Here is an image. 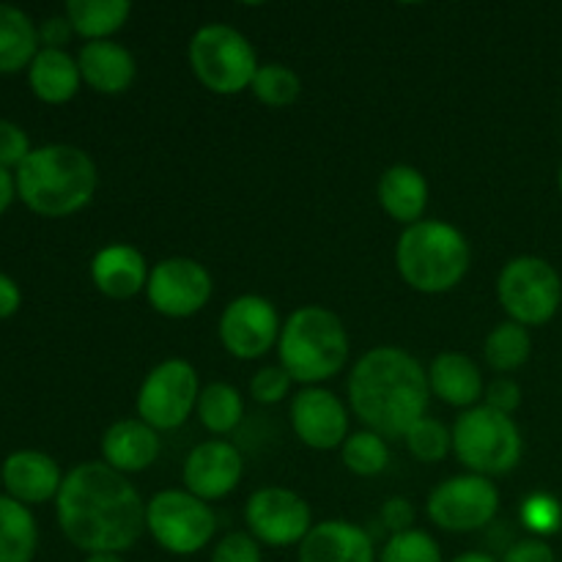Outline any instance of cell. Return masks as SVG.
Here are the masks:
<instances>
[{
  "mask_svg": "<svg viewBox=\"0 0 562 562\" xmlns=\"http://www.w3.org/2000/svg\"><path fill=\"white\" fill-rule=\"evenodd\" d=\"M55 516L66 541L86 554H124L146 532L140 492L104 461H86L66 472Z\"/></svg>",
  "mask_w": 562,
  "mask_h": 562,
  "instance_id": "1",
  "label": "cell"
},
{
  "mask_svg": "<svg viewBox=\"0 0 562 562\" xmlns=\"http://www.w3.org/2000/svg\"><path fill=\"white\" fill-rule=\"evenodd\" d=\"M431 401L428 371L398 346H376L349 373V406L368 431L404 439Z\"/></svg>",
  "mask_w": 562,
  "mask_h": 562,
  "instance_id": "2",
  "label": "cell"
},
{
  "mask_svg": "<svg viewBox=\"0 0 562 562\" xmlns=\"http://www.w3.org/2000/svg\"><path fill=\"white\" fill-rule=\"evenodd\" d=\"M16 198L42 217H69L86 209L97 192L99 173L82 148L49 143L27 154L14 170Z\"/></svg>",
  "mask_w": 562,
  "mask_h": 562,
  "instance_id": "3",
  "label": "cell"
},
{
  "mask_svg": "<svg viewBox=\"0 0 562 562\" xmlns=\"http://www.w3.org/2000/svg\"><path fill=\"white\" fill-rule=\"evenodd\" d=\"M349 349L344 322L322 305L296 307L280 329V368L305 387L338 376L349 362Z\"/></svg>",
  "mask_w": 562,
  "mask_h": 562,
  "instance_id": "4",
  "label": "cell"
},
{
  "mask_svg": "<svg viewBox=\"0 0 562 562\" xmlns=\"http://www.w3.org/2000/svg\"><path fill=\"white\" fill-rule=\"evenodd\" d=\"M472 250L467 236L442 220H420L404 228L395 245V267L420 294H448L467 278Z\"/></svg>",
  "mask_w": 562,
  "mask_h": 562,
  "instance_id": "5",
  "label": "cell"
},
{
  "mask_svg": "<svg viewBox=\"0 0 562 562\" xmlns=\"http://www.w3.org/2000/svg\"><path fill=\"white\" fill-rule=\"evenodd\" d=\"M187 58L195 80L217 97H236L247 91L261 66L250 38L225 22L198 27L190 38Z\"/></svg>",
  "mask_w": 562,
  "mask_h": 562,
  "instance_id": "6",
  "label": "cell"
},
{
  "mask_svg": "<svg viewBox=\"0 0 562 562\" xmlns=\"http://www.w3.org/2000/svg\"><path fill=\"white\" fill-rule=\"evenodd\" d=\"M453 453L472 475L494 477L519 467L525 439L514 417L477 404L456 420Z\"/></svg>",
  "mask_w": 562,
  "mask_h": 562,
  "instance_id": "7",
  "label": "cell"
},
{
  "mask_svg": "<svg viewBox=\"0 0 562 562\" xmlns=\"http://www.w3.org/2000/svg\"><path fill=\"white\" fill-rule=\"evenodd\" d=\"M146 532L168 554L190 558L214 541L217 514L187 488H165L146 503Z\"/></svg>",
  "mask_w": 562,
  "mask_h": 562,
  "instance_id": "8",
  "label": "cell"
},
{
  "mask_svg": "<svg viewBox=\"0 0 562 562\" xmlns=\"http://www.w3.org/2000/svg\"><path fill=\"white\" fill-rule=\"evenodd\" d=\"M497 300L521 327H541L558 316L562 305L560 272L538 256L510 258L497 278Z\"/></svg>",
  "mask_w": 562,
  "mask_h": 562,
  "instance_id": "9",
  "label": "cell"
},
{
  "mask_svg": "<svg viewBox=\"0 0 562 562\" xmlns=\"http://www.w3.org/2000/svg\"><path fill=\"white\" fill-rule=\"evenodd\" d=\"M201 382L187 360H165L146 373L137 390V417L154 431H173L184 426L198 409Z\"/></svg>",
  "mask_w": 562,
  "mask_h": 562,
  "instance_id": "10",
  "label": "cell"
},
{
  "mask_svg": "<svg viewBox=\"0 0 562 562\" xmlns=\"http://www.w3.org/2000/svg\"><path fill=\"white\" fill-rule=\"evenodd\" d=\"M499 510V488L492 477L456 475L428 494L426 514L445 532H477L494 521Z\"/></svg>",
  "mask_w": 562,
  "mask_h": 562,
  "instance_id": "11",
  "label": "cell"
},
{
  "mask_svg": "<svg viewBox=\"0 0 562 562\" xmlns=\"http://www.w3.org/2000/svg\"><path fill=\"white\" fill-rule=\"evenodd\" d=\"M247 532L261 547H300L313 527L311 505L305 497L283 486H267L250 494L245 505Z\"/></svg>",
  "mask_w": 562,
  "mask_h": 562,
  "instance_id": "12",
  "label": "cell"
},
{
  "mask_svg": "<svg viewBox=\"0 0 562 562\" xmlns=\"http://www.w3.org/2000/svg\"><path fill=\"white\" fill-rule=\"evenodd\" d=\"M212 274L201 261L187 256L162 258L148 274V305L168 318H190L212 300Z\"/></svg>",
  "mask_w": 562,
  "mask_h": 562,
  "instance_id": "13",
  "label": "cell"
},
{
  "mask_svg": "<svg viewBox=\"0 0 562 562\" xmlns=\"http://www.w3.org/2000/svg\"><path fill=\"white\" fill-rule=\"evenodd\" d=\"M280 313L267 296L241 294L223 307L220 344L236 360H258L280 340Z\"/></svg>",
  "mask_w": 562,
  "mask_h": 562,
  "instance_id": "14",
  "label": "cell"
},
{
  "mask_svg": "<svg viewBox=\"0 0 562 562\" xmlns=\"http://www.w3.org/2000/svg\"><path fill=\"white\" fill-rule=\"evenodd\" d=\"M291 428L313 450L344 448L349 439V409L324 387H302L291 401Z\"/></svg>",
  "mask_w": 562,
  "mask_h": 562,
  "instance_id": "15",
  "label": "cell"
},
{
  "mask_svg": "<svg viewBox=\"0 0 562 562\" xmlns=\"http://www.w3.org/2000/svg\"><path fill=\"white\" fill-rule=\"evenodd\" d=\"M241 475H245V459H241L239 448L225 439H209V442L195 445L181 470L184 488L203 503L228 497L239 486Z\"/></svg>",
  "mask_w": 562,
  "mask_h": 562,
  "instance_id": "16",
  "label": "cell"
},
{
  "mask_svg": "<svg viewBox=\"0 0 562 562\" xmlns=\"http://www.w3.org/2000/svg\"><path fill=\"white\" fill-rule=\"evenodd\" d=\"M296 562H376V549L366 527L327 519L313 525L296 547Z\"/></svg>",
  "mask_w": 562,
  "mask_h": 562,
  "instance_id": "17",
  "label": "cell"
},
{
  "mask_svg": "<svg viewBox=\"0 0 562 562\" xmlns=\"http://www.w3.org/2000/svg\"><path fill=\"white\" fill-rule=\"evenodd\" d=\"M64 472L53 456L42 450H16L3 461L5 497L22 505H42L58 497Z\"/></svg>",
  "mask_w": 562,
  "mask_h": 562,
  "instance_id": "18",
  "label": "cell"
},
{
  "mask_svg": "<svg viewBox=\"0 0 562 562\" xmlns=\"http://www.w3.org/2000/svg\"><path fill=\"white\" fill-rule=\"evenodd\" d=\"M159 431H154L140 417H124L108 426L102 434V461L121 475H135L148 470L159 459Z\"/></svg>",
  "mask_w": 562,
  "mask_h": 562,
  "instance_id": "19",
  "label": "cell"
},
{
  "mask_svg": "<svg viewBox=\"0 0 562 562\" xmlns=\"http://www.w3.org/2000/svg\"><path fill=\"white\" fill-rule=\"evenodd\" d=\"M146 258L132 245H108L93 256L91 280L99 294L110 300H132L148 285Z\"/></svg>",
  "mask_w": 562,
  "mask_h": 562,
  "instance_id": "20",
  "label": "cell"
},
{
  "mask_svg": "<svg viewBox=\"0 0 562 562\" xmlns=\"http://www.w3.org/2000/svg\"><path fill=\"white\" fill-rule=\"evenodd\" d=\"M77 66H80L82 82L97 93H108V97L124 93L137 75L135 55L113 38L82 44Z\"/></svg>",
  "mask_w": 562,
  "mask_h": 562,
  "instance_id": "21",
  "label": "cell"
},
{
  "mask_svg": "<svg viewBox=\"0 0 562 562\" xmlns=\"http://www.w3.org/2000/svg\"><path fill=\"white\" fill-rule=\"evenodd\" d=\"M428 387L442 404L464 412L477 406L481 395L486 393L477 362L461 351H442L434 357L431 368H428Z\"/></svg>",
  "mask_w": 562,
  "mask_h": 562,
  "instance_id": "22",
  "label": "cell"
},
{
  "mask_svg": "<svg viewBox=\"0 0 562 562\" xmlns=\"http://www.w3.org/2000/svg\"><path fill=\"white\" fill-rule=\"evenodd\" d=\"M379 203L401 225L420 223L428 206V181L412 165H393L379 179Z\"/></svg>",
  "mask_w": 562,
  "mask_h": 562,
  "instance_id": "23",
  "label": "cell"
},
{
  "mask_svg": "<svg viewBox=\"0 0 562 562\" xmlns=\"http://www.w3.org/2000/svg\"><path fill=\"white\" fill-rule=\"evenodd\" d=\"M80 66L66 49L42 47L27 66V86L33 97L47 104H64L80 91Z\"/></svg>",
  "mask_w": 562,
  "mask_h": 562,
  "instance_id": "24",
  "label": "cell"
},
{
  "mask_svg": "<svg viewBox=\"0 0 562 562\" xmlns=\"http://www.w3.org/2000/svg\"><path fill=\"white\" fill-rule=\"evenodd\" d=\"M38 27L22 9L0 3V75H14L31 66L38 47Z\"/></svg>",
  "mask_w": 562,
  "mask_h": 562,
  "instance_id": "25",
  "label": "cell"
},
{
  "mask_svg": "<svg viewBox=\"0 0 562 562\" xmlns=\"http://www.w3.org/2000/svg\"><path fill=\"white\" fill-rule=\"evenodd\" d=\"M64 14L75 36L86 42H108L130 20L132 5L126 0H69Z\"/></svg>",
  "mask_w": 562,
  "mask_h": 562,
  "instance_id": "26",
  "label": "cell"
},
{
  "mask_svg": "<svg viewBox=\"0 0 562 562\" xmlns=\"http://www.w3.org/2000/svg\"><path fill=\"white\" fill-rule=\"evenodd\" d=\"M36 549L38 527L31 508L0 497V562H33Z\"/></svg>",
  "mask_w": 562,
  "mask_h": 562,
  "instance_id": "27",
  "label": "cell"
},
{
  "mask_svg": "<svg viewBox=\"0 0 562 562\" xmlns=\"http://www.w3.org/2000/svg\"><path fill=\"white\" fill-rule=\"evenodd\" d=\"M195 412L206 431H212L214 437H223V434H231L241 423L245 398H241V393L234 384L212 382L201 390Z\"/></svg>",
  "mask_w": 562,
  "mask_h": 562,
  "instance_id": "28",
  "label": "cell"
},
{
  "mask_svg": "<svg viewBox=\"0 0 562 562\" xmlns=\"http://www.w3.org/2000/svg\"><path fill=\"white\" fill-rule=\"evenodd\" d=\"M532 355V338L530 329L521 327L516 322H503L488 333L486 344H483V360L492 371L497 373H514L530 360Z\"/></svg>",
  "mask_w": 562,
  "mask_h": 562,
  "instance_id": "29",
  "label": "cell"
},
{
  "mask_svg": "<svg viewBox=\"0 0 562 562\" xmlns=\"http://www.w3.org/2000/svg\"><path fill=\"white\" fill-rule=\"evenodd\" d=\"M340 459H344L346 470L360 477L382 475L390 464L387 439L373 431L349 434V439L340 448Z\"/></svg>",
  "mask_w": 562,
  "mask_h": 562,
  "instance_id": "30",
  "label": "cell"
},
{
  "mask_svg": "<svg viewBox=\"0 0 562 562\" xmlns=\"http://www.w3.org/2000/svg\"><path fill=\"white\" fill-rule=\"evenodd\" d=\"M252 97L267 108H289L300 99L302 80L291 66L283 64H261L250 86Z\"/></svg>",
  "mask_w": 562,
  "mask_h": 562,
  "instance_id": "31",
  "label": "cell"
},
{
  "mask_svg": "<svg viewBox=\"0 0 562 562\" xmlns=\"http://www.w3.org/2000/svg\"><path fill=\"white\" fill-rule=\"evenodd\" d=\"M404 442L417 461H423V464H437V461L448 459V453L453 450V431H448L442 423L426 415L409 428Z\"/></svg>",
  "mask_w": 562,
  "mask_h": 562,
  "instance_id": "32",
  "label": "cell"
},
{
  "mask_svg": "<svg viewBox=\"0 0 562 562\" xmlns=\"http://www.w3.org/2000/svg\"><path fill=\"white\" fill-rule=\"evenodd\" d=\"M379 562H442V549L431 532L412 527V530L387 538Z\"/></svg>",
  "mask_w": 562,
  "mask_h": 562,
  "instance_id": "33",
  "label": "cell"
},
{
  "mask_svg": "<svg viewBox=\"0 0 562 562\" xmlns=\"http://www.w3.org/2000/svg\"><path fill=\"white\" fill-rule=\"evenodd\" d=\"M519 519L525 525V530H530L536 538L554 536L562 527V505L552 494H530V497L521 503Z\"/></svg>",
  "mask_w": 562,
  "mask_h": 562,
  "instance_id": "34",
  "label": "cell"
},
{
  "mask_svg": "<svg viewBox=\"0 0 562 562\" xmlns=\"http://www.w3.org/2000/svg\"><path fill=\"white\" fill-rule=\"evenodd\" d=\"M212 562H263L261 543L250 532H228L214 543Z\"/></svg>",
  "mask_w": 562,
  "mask_h": 562,
  "instance_id": "35",
  "label": "cell"
},
{
  "mask_svg": "<svg viewBox=\"0 0 562 562\" xmlns=\"http://www.w3.org/2000/svg\"><path fill=\"white\" fill-rule=\"evenodd\" d=\"M291 382H294V379H291L283 368L267 366L250 379V395L258 401V404H267V406L280 404V401L289 395Z\"/></svg>",
  "mask_w": 562,
  "mask_h": 562,
  "instance_id": "36",
  "label": "cell"
},
{
  "mask_svg": "<svg viewBox=\"0 0 562 562\" xmlns=\"http://www.w3.org/2000/svg\"><path fill=\"white\" fill-rule=\"evenodd\" d=\"M31 151L33 148L25 130L20 124H14V121H0V168L16 170Z\"/></svg>",
  "mask_w": 562,
  "mask_h": 562,
  "instance_id": "37",
  "label": "cell"
},
{
  "mask_svg": "<svg viewBox=\"0 0 562 562\" xmlns=\"http://www.w3.org/2000/svg\"><path fill=\"white\" fill-rule=\"evenodd\" d=\"M483 404L494 412H503V415H514L521 406V387L510 376H497L483 393Z\"/></svg>",
  "mask_w": 562,
  "mask_h": 562,
  "instance_id": "38",
  "label": "cell"
},
{
  "mask_svg": "<svg viewBox=\"0 0 562 562\" xmlns=\"http://www.w3.org/2000/svg\"><path fill=\"white\" fill-rule=\"evenodd\" d=\"M379 521H382L393 536H398V532L412 530V525H415V508H412V503L406 497H390L387 503L382 505Z\"/></svg>",
  "mask_w": 562,
  "mask_h": 562,
  "instance_id": "39",
  "label": "cell"
},
{
  "mask_svg": "<svg viewBox=\"0 0 562 562\" xmlns=\"http://www.w3.org/2000/svg\"><path fill=\"white\" fill-rule=\"evenodd\" d=\"M503 562H558L554 560L552 547L541 538H525V541H516L505 549Z\"/></svg>",
  "mask_w": 562,
  "mask_h": 562,
  "instance_id": "40",
  "label": "cell"
},
{
  "mask_svg": "<svg viewBox=\"0 0 562 562\" xmlns=\"http://www.w3.org/2000/svg\"><path fill=\"white\" fill-rule=\"evenodd\" d=\"M71 36H75V31H71L66 14L64 16H49V20H44L42 27H38V42H42L44 47H49V49H64V44L69 42Z\"/></svg>",
  "mask_w": 562,
  "mask_h": 562,
  "instance_id": "41",
  "label": "cell"
},
{
  "mask_svg": "<svg viewBox=\"0 0 562 562\" xmlns=\"http://www.w3.org/2000/svg\"><path fill=\"white\" fill-rule=\"evenodd\" d=\"M22 305V291L9 274L0 272V318H11Z\"/></svg>",
  "mask_w": 562,
  "mask_h": 562,
  "instance_id": "42",
  "label": "cell"
},
{
  "mask_svg": "<svg viewBox=\"0 0 562 562\" xmlns=\"http://www.w3.org/2000/svg\"><path fill=\"white\" fill-rule=\"evenodd\" d=\"M16 198V181L14 173L5 168H0V214L11 206V201Z\"/></svg>",
  "mask_w": 562,
  "mask_h": 562,
  "instance_id": "43",
  "label": "cell"
},
{
  "mask_svg": "<svg viewBox=\"0 0 562 562\" xmlns=\"http://www.w3.org/2000/svg\"><path fill=\"white\" fill-rule=\"evenodd\" d=\"M450 562H499V560L492 558L488 552H464V554H459V558L450 560Z\"/></svg>",
  "mask_w": 562,
  "mask_h": 562,
  "instance_id": "44",
  "label": "cell"
},
{
  "mask_svg": "<svg viewBox=\"0 0 562 562\" xmlns=\"http://www.w3.org/2000/svg\"><path fill=\"white\" fill-rule=\"evenodd\" d=\"M82 562H126V560H124V554L104 552V554H86V560Z\"/></svg>",
  "mask_w": 562,
  "mask_h": 562,
  "instance_id": "45",
  "label": "cell"
},
{
  "mask_svg": "<svg viewBox=\"0 0 562 562\" xmlns=\"http://www.w3.org/2000/svg\"><path fill=\"white\" fill-rule=\"evenodd\" d=\"M558 184H560V195H562V165H560V176H558Z\"/></svg>",
  "mask_w": 562,
  "mask_h": 562,
  "instance_id": "46",
  "label": "cell"
},
{
  "mask_svg": "<svg viewBox=\"0 0 562 562\" xmlns=\"http://www.w3.org/2000/svg\"><path fill=\"white\" fill-rule=\"evenodd\" d=\"M0 486H3V467H0Z\"/></svg>",
  "mask_w": 562,
  "mask_h": 562,
  "instance_id": "47",
  "label": "cell"
}]
</instances>
